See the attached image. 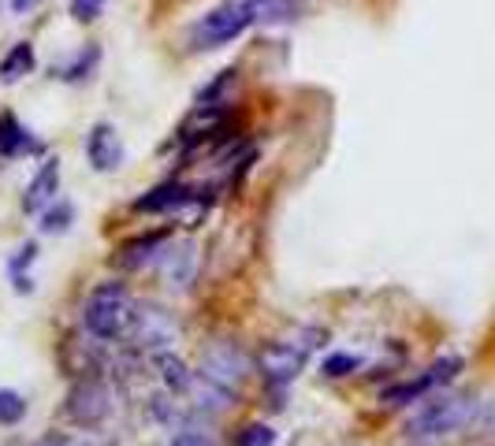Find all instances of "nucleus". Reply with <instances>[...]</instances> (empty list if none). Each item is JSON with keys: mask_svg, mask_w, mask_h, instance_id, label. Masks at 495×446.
I'll return each instance as SVG.
<instances>
[{"mask_svg": "<svg viewBox=\"0 0 495 446\" xmlns=\"http://www.w3.org/2000/svg\"><path fill=\"white\" fill-rule=\"evenodd\" d=\"M135 309H138V302H135L131 290L123 287L119 279L97 283L90 290V297H86V305H82V328L93 339L112 342V339H119V335L131 331Z\"/></svg>", "mask_w": 495, "mask_h": 446, "instance_id": "nucleus-1", "label": "nucleus"}, {"mask_svg": "<svg viewBox=\"0 0 495 446\" xmlns=\"http://www.w3.org/2000/svg\"><path fill=\"white\" fill-rule=\"evenodd\" d=\"M477 413V402L469 394H436V399L421 402V409L406 420V435L410 439H436V435H451L462 432Z\"/></svg>", "mask_w": 495, "mask_h": 446, "instance_id": "nucleus-2", "label": "nucleus"}, {"mask_svg": "<svg viewBox=\"0 0 495 446\" xmlns=\"http://www.w3.org/2000/svg\"><path fill=\"white\" fill-rule=\"evenodd\" d=\"M254 22H257V12H254L250 0H228V4L213 8L209 15H202L194 22L190 41L197 48H220V45L235 41L239 34H246Z\"/></svg>", "mask_w": 495, "mask_h": 446, "instance_id": "nucleus-3", "label": "nucleus"}, {"mask_svg": "<svg viewBox=\"0 0 495 446\" xmlns=\"http://www.w3.org/2000/svg\"><path fill=\"white\" fill-rule=\"evenodd\" d=\"M64 413L75 420L79 428L105 425L109 413H112V387L101 376H82V380H75V383H71V390H67Z\"/></svg>", "mask_w": 495, "mask_h": 446, "instance_id": "nucleus-4", "label": "nucleus"}, {"mask_svg": "<svg viewBox=\"0 0 495 446\" xmlns=\"http://www.w3.org/2000/svg\"><path fill=\"white\" fill-rule=\"evenodd\" d=\"M127 335L135 339L138 350H145V354H164V350H171V346H176L179 324H176V316H171L168 309H161V305H138Z\"/></svg>", "mask_w": 495, "mask_h": 446, "instance_id": "nucleus-5", "label": "nucleus"}, {"mask_svg": "<svg viewBox=\"0 0 495 446\" xmlns=\"http://www.w3.org/2000/svg\"><path fill=\"white\" fill-rule=\"evenodd\" d=\"M197 376H205L209 383L235 394L246 383V376H250V361H246V354L239 350V346L213 342L209 350H202V372H197Z\"/></svg>", "mask_w": 495, "mask_h": 446, "instance_id": "nucleus-6", "label": "nucleus"}, {"mask_svg": "<svg viewBox=\"0 0 495 446\" xmlns=\"http://www.w3.org/2000/svg\"><path fill=\"white\" fill-rule=\"evenodd\" d=\"M306 357H309V354H302L291 339H280V342H268L265 350L257 354V368H261L265 383H272V387H287V383L306 368Z\"/></svg>", "mask_w": 495, "mask_h": 446, "instance_id": "nucleus-7", "label": "nucleus"}, {"mask_svg": "<svg viewBox=\"0 0 495 446\" xmlns=\"http://www.w3.org/2000/svg\"><path fill=\"white\" fill-rule=\"evenodd\" d=\"M101 342V339H97ZM97 342H86V339H64V346H60V365H64V372L67 376H97L101 372V365H105V354H101V346Z\"/></svg>", "mask_w": 495, "mask_h": 446, "instance_id": "nucleus-8", "label": "nucleus"}, {"mask_svg": "<svg viewBox=\"0 0 495 446\" xmlns=\"http://www.w3.org/2000/svg\"><path fill=\"white\" fill-rule=\"evenodd\" d=\"M86 157L97 171H116L123 164V142L116 134V127L109 123H97V127L86 134Z\"/></svg>", "mask_w": 495, "mask_h": 446, "instance_id": "nucleus-9", "label": "nucleus"}, {"mask_svg": "<svg viewBox=\"0 0 495 446\" xmlns=\"http://www.w3.org/2000/svg\"><path fill=\"white\" fill-rule=\"evenodd\" d=\"M194 190L197 186H190V183H161V186H153L150 193H142L138 202H135V212H179L190 197H194Z\"/></svg>", "mask_w": 495, "mask_h": 446, "instance_id": "nucleus-10", "label": "nucleus"}, {"mask_svg": "<svg viewBox=\"0 0 495 446\" xmlns=\"http://www.w3.org/2000/svg\"><path fill=\"white\" fill-rule=\"evenodd\" d=\"M56 190H60V160H45L38 167V176L30 179L27 193H22V209H27V212H45L48 205L56 202Z\"/></svg>", "mask_w": 495, "mask_h": 446, "instance_id": "nucleus-11", "label": "nucleus"}, {"mask_svg": "<svg viewBox=\"0 0 495 446\" xmlns=\"http://www.w3.org/2000/svg\"><path fill=\"white\" fill-rule=\"evenodd\" d=\"M194 268H197V245L183 242L176 250H164L161 253V271L171 290H187L194 283Z\"/></svg>", "mask_w": 495, "mask_h": 446, "instance_id": "nucleus-12", "label": "nucleus"}, {"mask_svg": "<svg viewBox=\"0 0 495 446\" xmlns=\"http://www.w3.org/2000/svg\"><path fill=\"white\" fill-rule=\"evenodd\" d=\"M38 142H30V134H27V127L12 116V112H4L0 116V157H19V153H38Z\"/></svg>", "mask_w": 495, "mask_h": 446, "instance_id": "nucleus-13", "label": "nucleus"}, {"mask_svg": "<svg viewBox=\"0 0 495 446\" xmlns=\"http://www.w3.org/2000/svg\"><path fill=\"white\" fill-rule=\"evenodd\" d=\"M164 242H168L164 231H153V235H145V238H135V242H127V245L119 250V261L127 264V268H142V264H150V261H161Z\"/></svg>", "mask_w": 495, "mask_h": 446, "instance_id": "nucleus-14", "label": "nucleus"}, {"mask_svg": "<svg viewBox=\"0 0 495 446\" xmlns=\"http://www.w3.org/2000/svg\"><path fill=\"white\" fill-rule=\"evenodd\" d=\"M153 361H157V368H161V380H164V387H168L171 394H187V390H190V383H194V372L187 368V361H183V357H176L171 350H164V354H153Z\"/></svg>", "mask_w": 495, "mask_h": 446, "instance_id": "nucleus-15", "label": "nucleus"}, {"mask_svg": "<svg viewBox=\"0 0 495 446\" xmlns=\"http://www.w3.org/2000/svg\"><path fill=\"white\" fill-rule=\"evenodd\" d=\"M34 64H38L34 45L30 41H19V45H12L8 53H4V60H0V79H4V82H19L22 74L34 71Z\"/></svg>", "mask_w": 495, "mask_h": 446, "instance_id": "nucleus-16", "label": "nucleus"}, {"mask_svg": "<svg viewBox=\"0 0 495 446\" xmlns=\"http://www.w3.org/2000/svg\"><path fill=\"white\" fill-rule=\"evenodd\" d=\"M34 261H38V245H34V242L19 245L15 257L8 261V279H12L15 294H30V290H34V283H30V268H34Z\"/></svg>", "mask_w": 495, "mask_h": 446, "instance_id": "nucleus-17", "label": "nucleus"}, {"mask_svg": "<svg viewBox=\"0 0 495 446\" xmlns=\"http://www.w3.org/2000/svg\"><path fill=\"white\" fill-rule=\"evenodd\" d=\"M429 390H432L429 380H425V376H417V380H403V383L384 387V390H380V402H384V406H413V402L425 399Z\"/></svg>", "mask_w": 495, "mask_h": 446, "instance_id": "nucleus-18", "label": "nucleus"}, {"mask_svg": "<svg viewBox=\"0 0 495 446\" xmlns=\"http://www.w3.org/2000/svg\"><path fill=\"white\" fill-rule=\"evenodd\" d=\"M239 82V71L235 67H228V71H220L216 74V79L202 90V93H197V108H220V105H224L228 101V90Z\"/></svg>", "mask_w": 495, "mask_h": 446, "instance_id": "nucleus-19", "label": "nucleus"}, {"mask_svg": "<svg viewBox=\"0 0 495 446\" xmlns=\"http://www.w3.org/2000/svg\"><path fill=\"white\" fill-rule=\"evenodd\" d=\"M71 223H75V205L64 202V197H56V202L41 212V231L45 235H64Z\"/></svg>", "mask_w": 495, "mask_h": 446, "instance_id": "nucleus-20", "label": "nucleus"}, {"mask_svg": "<svg viewBox=\"0 0 495 446\" xmlns=\"http://www.w3.org/2000/svg\"><path fill=\"white\" fill-rule=\"evenodd\" d=\"M22 416H27V399H22L19 390H12V387H0V425L12 428V425H19Z\"/></svg>", "mask_w": 495, "mask_h": 446, "instance_id": "nucleus-21", "label": "nucleus"}, {"mask_svg": "<svg viewBox=\"0 0 495 446\" xmlns=\"http://www.w3.org/2000/svg\"><path fill=\"white\" fill-rule=\"evenodd\" d=\"M97 60H101V48H97V45H90V48H82V53H79L75 60H71V64H67L60 74H64L67 82H82V79H90V74H93Z\"/></svg>", "mask_w": 495, "mask_h": 446, "instance_id": "nucleus-22", "label": "nucleus"}, {"mask_svg": "<svg viewBox=\"0 0 495 446\" xmlns=\"http://www.w3.org/2000/svg\"><path fill=\"white\" fill-rule=\"evenodd\" d=\"M358 368H361V357H354V354H328L325 361H320V372H325L328 380H343V376H354Z\"/></svg>", "mask_w": 495, "mask_h": 446, "instance_id": "nucleus-23", "label": "nucleus"}, {"mask_svg": "<svg viewBox=\"0 0 495 446\" xmlns=\"http://www.w3.org/2000/svg\"><path fill=\"white\" fill-rule=\"evenodd\" d=\"M235 446H276V432L268 425H246L235 435Z\"/></svg>", "mask_w": 495, "mask_h": 446, "instance_id": "nucleus-24", "label": "nucleus"}, {"mask_svg": "<svg viewBox=\"0 0 495 446\" xmlns=\"http://www.w3.org/2000/svg\"><path fill=\"white\" fill-rule=\"evenodd\" d=\"M101 12H105V0H71V19H79V22L101 19Z\"/></svg>", "mask_w": 495, "mask_h": 446, "instance_id": "nucleus-25", "label": "nucleus"}, {"mask_svg": "<svg viewBox=\"0 0 495 446\" xmlns=\"http://www.w3.org/2000/svg\"><path fill=\"white\" fill-rule=\"evenodd\" d=\"M168 446H216V442H213V435H205V432H194V428H190V432H179V435L171 439Z\"/></svg>", "mask_w": 495, "mask_h": 446, "instance_id": "nucleus-26", "label": "nucleus"}, {"mask_svg": "<svg viewBox=\"0 0 495 446\" xmlns=\"http://www.w3.org/2000/svg\"><path fill=\"white\" fill-rule=\"evenodd\" d=\"M34 446H75V442H71L67 435H60V432H48V435H41Z\"/></svg>", "mask_w": 495, "mask_h": 446, "instance_id": "nucleus-27", "label": "nucleus"}, {"mask_svg": "<svg viewBox=\"0 0 495 446\" xmlns=\"http://www.w3.org/2000/svg\"><path fill=\"white\" fill-rule=\"evenodd\" d=\"M8 4H12L15 15H27V12H34V8L41 4V0H8Z\"/></svg>", "mask_w": 495, "mask_h": 446, "instance_id": "nucleus-28", "label": "nucleus"}]
</instances>
